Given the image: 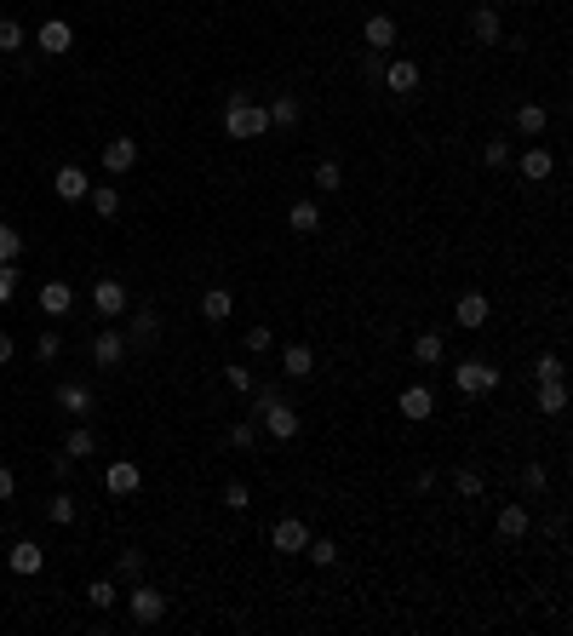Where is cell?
Listing matches in <instances>:
<instances>
[{
  "label": "cell",
  "mask_w": 573,
  "mask_h": 636,
  "mask_svg": "<svg viewBox=\"0 0 573 636\" xmlns=\"http://www.w3.org/2000/svg\"><path fill=\"white\" fill-rule=\"evenodd\" d=\"M270 132V109L252 104L247 92H229L224 104V138H264Z\"/></svg>",
  "instance_id": "cell-1"
},
{
  "label": "cell",
  "mask_w": 573,
  "mask_h": 636,
  "mask_svg": "<svg viewBox=\"0 0 573 636\" xmlns=\"http://www.w3.org/2000/svg\"><path fill=\"white\" fill-rule=\"evenodd\" d=\"M453 384L465 390V396H487V390H499V367L482 361V356H470V361L453 367Z\"/></svg>",
  "instance_id": "cell-2"
},
{
  "label": "cell",
  "mask_w": 573,
  "mask_h": 636,
  "mask_svg": "<svg viewBox=\"0 0 573 636\" xmlns=\"http://www.w3.org/2000/svg\"><path fill=\"white\" fill-rule=\"evenodd\" d=\"M127 614H132V625H155V619H166V596L155 591V585H138V579H132Z\"/></svg>",
  "instance_id": "cell-3"
},
{
  "label": "cell",
  "mask_w": 573,
  "mask_h": 636,
  "mask_svg": "<svg viewBox=\"0 0 573 636\" xmlns=\"http://www.w3.org/2000/svg\"><path fill=\"white\" fill-rule=\"evenodd\" d=\"M252 424H264V430H270L275 442H292V436L304 430V419H298V407H292V401H275V407H264Z\"/></svg>",
  "instance_id": "cell-4"
},
{
  "label": "cell",
  "mask_w": 573,
  "mask_h": 636,
  "mask_svg": "<svg viewBox=\"0 0 573 636\" xmlns=\"http://www.w3.org/2000/svg\"><path fill=\"white\" fill-rule=\"evenodd\" d=\"M304 545H310V528L298 516H282L270 528V550H282V556H304Z\"/></svg>",
  "instance_id": "cell-5"
},
{
  "label": "cell",
  "mask_w": 573,
  "mask_h": 636,
  "mask_svg": "<svg viewBox=\"0 0 573 636\" xmlns=\"http://www.w3.org/2000/svg\"><path fill=\"white\" fill-rule=\"evenodd\" d=\"M35 46H41V52H46V58H64V52H69V46H75V29H69V23H64V18H46V23H41V29H35Z\"/></svg>",
  "instance_id": "cell-6"
},
{
  "label": "cell",
  "mask_w": 573,
  "mask_h": 636,
  "mask_svg": "<svg viewBox=\"0 0 573 636\" xmlns=\"http://www.w3.org/2000/svg\"><path fill=\"white\" fill-rule=\"evenodd\" d=\"M104 487H109V493H115V499H132V493H138V487H143V470H138V464H132V459H115V464H109V470H104Z\"/></svg>",
  "instance_id": "cell-7"
},
{
  "label": "cell",
  "mask_w": 573,
  "mask_h": 636,
  "mask_svg": "<svg viewBox=\"0 0 573 636\" xmlns=\"http://www.w3.org/2000/svg\"><path fill=\"white\" fill-rule=\"evenodd\" d=\"M92 304H97V315H104V322H115V315H127V287H120L115 275H104L92 287Z\"/></svg>",
  "instance_id": "cell-8"
},
{
  "label": "cell",
  "mask_w": 573,
  "mask_h": 636,
  "mask_svg": "<svg viewBox=\"0 0 573 636\" xmlns=\"http://www.w3.org/2000/svg\"><path fill=\"white\" fill-rule=\"evenodd\" d=\"M361 41H368V52H390V46L401 41V29H396V18H384V12H373L368 23H361Z\"/></svg>",
  "instance_id": "cell-9"
},
{
  "label": "cell",
  "mask_w": 573,
  "mask_h": 636,
  "mask_svg": "<svg viewBox=\"0 0 573 636\" xmlns=\"http://www.w3.org/2000/svg\"><path fill=\"white\" fill-rule=\"evenodd\" d=\"M487 315H493V304H487L482 292H465V299L453 304V322L465 327V333H482V327H487Z\"/></svg>",
  "instance_id": "cell-10"
},
{
  "label": "cell",
  "mask_w": 573,
  "mask_h": 636,
  "mask_svg": "<svg viewBox=\"0 0 573 636\" xmlns=\"http://www.w3.org/2000/svg\"><path fill=\"white\" fill-rule=\"evenodd\" d=\"M92 361H97V367H120V361H127V333L104 327V333L92 338Z\"/></svg>",
  "instance_id": "cell-11"
},
{
  "label": "cell",
  "mask_w": 573,
  "mask_h": 636,
  "mask_svg": "<svg viewBox=\"0 0 573 636\" xmlns=\"http://www.w3.org/2000/svg\"><path fill=\"white\" fill-rule=\"evenodd\" d=\"M6 568H12V573H23V579H29V573H41V568H46V550L35 545V539H18V545L6 550Z\"/></svg>",
  "instance_id": "cell-12"
},
{
  "label": "cell",
  "mask_w": 573,
  "mask_h": 636,
  "mask_svg": "<svg viewBox=\"0 0 573 636\" xmlns=\"http://www.w3.org/2000/svg\"><path fill=\"white\" fill-rule=\"evenodd\" d=\"M104 167H109V173H132V167H138V138H109L104 143Z\"/></svg>",
  "instance_id": "cell-13"
},
{
  "label": "cell",
  "mask_w": 573,
  "mask_h": 636,
  "mask_svg": "<svg viewBox=\"0 0 573 636\" xmlns=\"http://www.w3.org/2000/svg\"><path fill=\"white\" fill-rule=\"evenodd\" d=\"M52 190H58V201H87L92 178L81 173V167H58V173H52Z\"/></svg>",
  "instance_id": "cell-14"
},
{
  "label": "cell",
  "mask_w": 573,
  "mask_h": 636,
  "mask_svg": "<svg viewBox=\"0 0 573 636\" xmlns=\"http://www.w3.org/2000/svg\"><path fill=\"white\" fill-rule=\"evenodd\" d=\"M470 35H476V46H499V41H505L499 12H493V6H476V12H470Z\"/></svg>",
  "instance_id": "cell-15"
},
{
  "label": "cell",
  "mask_w": 573,
  "mask_h": 636,
  "mask_svg": "<svg viewBox=\"0 0 573 636\" xmlns=\"http://www.w3.org/2000/svg\"><path fill=\"white\" fill-rule=\"evenodd\" d=\"M41 310L52 315V322H58V315H69V310H75V287H69V281H46V287H41Z\"/></svg>",
  "instance_id": "cell-16"
},
{
  "label": "cell",
  "mask_w": 573,
  "mask_h": 636,
  "mask_svg": "<svg viewBox=\"0 0 573 636\" xmlns=\"http://www.w3.org/2000/svg\"><path fill=\"white\" fill-rule=\"evenodd\" d=\"M379 87H390V92H419V64H407V58H396V64H384V81Z\"/></svg>",
  "instance_id": "cell-17"
},
{
  "label": "cell",
  "mask_w": 573,
  "mask_h": 636,
  "mask_svg": "<svg viewBox=\"0 0 573 636\" xmlns=\"http://www.w3.org/2000/svg\"><path fill=\"white\" fill-rule=\"evenodd\" d=\"M516 167H522V178H528V183H545V178H551V173H556V155H551V150H545V143H533V150H528V155H522V161H516Z\"/></svg>",
  "instance_id": "cell-18"
},
{
  "label": "cell",
  "mask_w": 573,
  "mask_h": 636,
  "mask_svg": "<svg viewBox=\"0 0 573 636\" xmlns=\"http://www.w3.org/2000/svg\"><path fill=\"white\" fill-rule=\"evenodd\" d=\"M493 528H499V539H522V533L533 528V516H528V505H505L493 516Z\"/></svg>",
  "instance_id": "cell-19"
},
{
  "label": "cell",
  "mask_w": 573,
  "mask_h": 636,
  "mask_svg": "<svg viewBox=\"0 0 573 636\" xmlns=\"http://www.w3.org/2000/svg\"><path fill=\"white\" fill-rule=\"evenodd\" d=\"M430 407H436V396H430L424 384H407V390H401V419L419 424V419H430Z\"/></svg>",
  "instance_id": "cell-20"
},
{
  "label": "cell",
  "mask_w": 573,
  "mask_h": 636,
  "mask_svg": "<svg viewBox=\"0 0 573 636\" xmlns=\"http://www.w3.org/2000/svg\"><path fill=\"white\" fill-rule=\"evenodd\" d=\"M287 229L315 236V229H321V206H315V201H292V206H287Z\"/></svg>",
  "instance_id": "cell-21"
},
{
  "label": "cell",
  "mask_w": 573,
  "mask_h": 636,
  "mask_svg": "<svg viewBox=\"0 0 573 636\" xmlns=\"http://www.w3.org/2000/svg\"><path fill=\"white\" fill-rule=\"evenodd\" d=\"M282 373H287V378H310V373H315V350H310V345H287V350H282Z\"/></svg>",
  "instance_id": "cell-22"
},
{
  "label": "cell",
  "mask_w": 573,
  "mask_h": 636,
  "mask_svg": "<svg viewBox=\"0 0 573 636\" xmlns=\"http://www.w3.org/2000/svg\"><path fill=\"white\" fill-rule=\"evenodd\" d=\"M229 310H236L229 287H206L201 292V315H206V322H229Z\"/></svg>",
  "instance_id": "cell-23"
},
{
  "label": "cell",
  "mask_w": 573,
  "mask_h": 636,
  "mask_svg": "<svg viewBox=\"0 0 573 636\" xmlns=\"http://www.w3.org/2000/svg\"><path fill=\"white\" fill-rule=\"evenodd\" d=\"M442 356H447L442 333H419V338H413V361H419V367H442Z\"/></svg>",
  "instance_id": "cell-24"
},
{
  "label": "cell",
  "mask_w": 573,
  "mask_h": 636,
  "mask_svg": "<svg viewBox=\"0 0 573 636\" xmlns=\"http://www.w3.org/2000/svg\"><path fill=\"white\" fill-rule=\"evenodd\" d=\"M46 516H52L58 528H75V516H81V499H75V493H52V505H46Z\"/></svg>",
  "instance_id": "cell-25"
},
{
  "label": "cell",
  "mask_w": 573,
  "mask_h": 636,
  "mask_svg": "<svg viewBox=\"0 0 573 636\" xmlns=\"http://www.w3.org/2000/svg\"><path fill=\"white\" fill-rule=\"evenodd\" d=\"M545 120H551V115H545V104H522L516 109V132H522V138H539Z\"/></svg>",
  "instance_id": "cell-26"
},
{
  "label": "cell",
  "mask_w": 573,
  "mask_h": 636,
  "mask_svg": "<svg viewBox=\"0 0 573 636\" xmlns=\"http://www.w3.org/2000/svg\"><path fill=\"white\" fill-rule=\"evenodd\" d=\"M87 201H92L97 218H115V213H120V190H115V183H97V190H87Z\"/></svg>",
  "instance_id": "cell-27"
},
{
  "label": "cell",
  "mask_w": 573,
  "mask_h": 636,
  "mask_svg": "<svg viewBox=\"0 0 573 636\" xmlns=\"http://www.w3.org/2000/svg\"><path fill=\"white\" fill-rule=\"evenodd\" d=\"M58 407L64 413H92V390L87 384H58Z\"/></svg>",
  "instance_id": "cell-28"
},
{
  "label": "cell",
  "mask_w": 573,
  "mask_h": 636,
  "mask_svg": "<svg viewBox=\"0 0 573 636\" xmlns=\"http://www.w3.org/2000/svg\"><path fill=\"white\" fill-rule=\"evenodd\" d=\"M64 454H69V459H92V454H97V436L87 430V424H75V430H69V442H64Z\"/></svg>",
  "instance_id": "cell-29"
},
{
  "label": "cell",
  "mask_w": 573,
  "mask_h": 636,
  "mask_svg": "<svg viewBox=\"0 0 573 636\" xmlns=\"http://www.w3.org/2000/svg\"><path fill=\"white\" fill-rule=\"evenodd\" d=\"M87 602L97 608V614H109V608H115V602H120V591H115V579H92V585H87Z\"/></svg>",
  "instance_id": "cell-30"
},
{
  "label": "cell",
  "mask_w": 573,
  "mask_h": 636,
  "mask_svg": "<svg viewBox=\"0 0 573 636\" xmlns=\"http://www.w3.org/2000/svg\"><path fill=\"white\" fill-rule=\"evenodd\" d=\"M298 115H304L298 97H275L270 104V127H298Z\"/></svg>",
  "instance_id": "cell-31"
},
{
  "label": "cell",
  "mask_w": 573,
  "mask_h": 636,
  "mask_svg": "<svg viewBox=\"0 0 573 636\" xmlns=\"http://www.w3.org/2000/svg\"><path fill=\"white\" fill-rule=\"evenodd\" d=\"M562 407H568L562 378H545V384H539V413H562Z\"/></svg>",
  "instance_id": "cell-32"
},
{
  "label": "cell",
  "mask_w": 573,
  "mask_h": 636,
  "mask_svg": "<svg viewBox=\"0 0 573 636\" xmlns=\"http://www.w3.org/2000/svg\"><path fill=\"white\" fill-rule=\"evenodd\" d=\"M155 333H161V315H155V310L132 315V338H138V345H155Z\"/></svg>",
  "instance_id": "cell-33"
},
{
  "label": "cell",
  "mask_w": 573,
  "mask_h": 636,
  "mask_svg": "<svg viewBox=\"0 0 573 636\" xmlns=\"http://www.w3.org/2000/svg\"><path fill=\"white\" fill-rule=\"evenodd\" d=\"M482 161H487V167H493V173H499V167H510V161H516V150H510V143H505V138H487V150H482Z\"/></svg>",
  "instance_id": "cell-34"
},
{
  "label": "cell",
  "mask_w": 573,
  "mask_h": 636,
  "mask_svg": "<svg viewBox=\"0 0 573 636\" xmlns=\"http://www.w3.org/2000/svg\"><path fill=\"white\" fill-rule=\"evenodd\" d=\"M304 556H310L315 568H333V562H338V545H333V539H310V545H304Z\"/></svg>",
  "instance_id": "cell-35"
},
{
  "label": "cell",
  "mask_w": 573,
  "mask_h": 636,
  "mask_svg": "<svg viewBox=\"0 0 573 636\" xmlns=\"http://www.w3.org/2000/svg\"><path fill=\"white\" fill-rule=\"evenodd\" d=\"M229 447H241V454H247V447H259V424H252V419L229 424Z\"/></svg>",
  "instance_id": "cell-36"
},
{
  "label": "cell",
  "mask_w": 573,
  "mask_h": 636,
  "mask_svg": "<svg viewBox=\"0 0 573 636\" xmlns=\"http://www.w3.org/2000/svg\"><path fill=\"white\" fill-rule=\"evenodd\" d=\"M0 52H23V23L18 18H0Z\"/></svg>",
  "instance_id": "cell-37"
},
{
  "label": "cell",
  "mask_w": 573,
  "mask_h": 636,
  "mask_svg": "<svg viewBox=\"0 0 573 636\" xmlns=\"http://www.w3.org/2000/svg\"><path fill=\"white\" fill-rule=\"evenodd\" d=\"M18 252H23V236L12 224H0V264H18Z\"/></svg>",
  "instance_id": "cell-38"
},
{
  "label": "cell",
  "mask_w": 573,
  "mask_h": 636,
  "mask_svg": "<svg viewBox=\"0 0 573 636\" xmlns=\"http://www.w3.org/2000/svg\"><path fill=\"white\" fill-rule=\"evenodd\" d=\"M315 190H327V195L345 190V173H338V161H321V167H315Z\"/></svg>",
  "instance_id": "cell-39"
},
{
  "label": "cell",
  "mask_w": 573,
  "mask_h": 636,
  "mask_svg": "<svg viewBox=\"0 0 573 636\" xmlns=\"http://www.w3.org/2000/svg\"><path fill=\"white\" fill-rule=\"evenodd\" d=\"M562 373H568V367H562V356H556V350H545V356L533 361V378H539V384H545V378H562Z\"/></svg>",
  "instance_id": "cell-40"
},
{
  "label": "cell",
  "mask_w": 573,
  "mask_h": 636,
  "mask_svg": "<svg viewBox=\"0 0 573 636\" xmlns=\"http://www.w3.org/2000/svg\"><path fill=\"white\" fill-rule=\"evenodd\" d=\"M270 345H275V327H270V322H264V327H247V350H252V356H264Z\"/></svg>",
  "instance_id": "cell-41"
},
{
  "label": "cell",
  "mask_w": 573,
  "mask_h": 636,
  "mask_svg": "<svg viewBox=\"0 0 573 636\" xmlns=\"http://www.w3.org/2000/svg\"><path fill=\"white\" fill-rule=\"evenodd\" d=\"M247 505H252L247 482H224V510H247Z\"/></svg>",
  "instance_id": "cell-42"
},
{
  "label": "cell",
  "mask_w": 573,
  "mask_h": 636,
  "mask_svg": "<svg viewBox=\"0 0 573 636\" xmlns=\"http://www.w3.org/2000/svg\"><path fill=\"white\" fill-rule=\"evenodd\" d=\"M120 579H143V550H120Z\"/></svg>",
  "instance_id": "cell-43"
},
{
  "label": "cell",
  "mask_w": 573,
  "mask_h": 636,
  "mask_svg": "<svg viewBox=\"0 0 573 636\" xmlns=\"http://www.w3.org/2000/svg\"><path fill=\"white\" fill-rule=\"evenodd\" d=\"M58 350H64V338H58V333H41V338H35V356H41V361H58Z\"/></svg>",
  "instance_id": "cell-44"
},
{
  "label": "cell",
  "mask_w": 573,
  "mask_h": 636,
  "mask_svg": "<svg viewBox=\"0 0 573 636\" xmlns=\"http://www.w3.org/2000/svg\"><path fill=\"white\" fill-rule=\"evenodd\" d=\"M453 487H459L465 499H476V493H482V470H459V476H453Z\"/></svg>",
  "instance_id": "cell-45"
},
{
  "label": "cell",
  "mask_w": 573,
  "mask_h": 636,
  "mask_svg": "<svg viewBox=\"0 0 573 636\" xmlns=\"http://www.w3.org/2000/svg\"><path fill=\"white\" fill-rule=\"evenodd\" d=\"M12 292H18V264H0V304H12Z\"/></svg>",
  "instance_id": "cell-46"
},
{
  "label": "cell",
  "mask_w": 573,
  "mask_h": 636,
  "mask_svg": "<svg viewBox=\"0 0 573 636\" xmlns=\"http://www.w3.org/2000/svg\"><path fill=\"white\" fill-rule=\"evenodd\" d=\"M275 401H287V396H282V384H264V390H259V401H252V419H259L264 407H275Z\"/></svg>",
  "instance_id": "cell-47"
},
{
  "label": "cell",
  "mask_w": 573,
  "mask_h": 636,
  "mask_svg": "<svg viewBox=\"0 0 573 636\" xmlns=\"http://www.w3.org/2000/svg\"><path fill=\"white\" fill-rule=\"evenodd\" d=\"M224 378L229 390H252V367H224Z\"/></svg>",
  "instance_id": "cell-48"
},
{
  "label": "cell",
  "mask_w": 573,
  "mask_h": 636,
  "mask_svg": "<svg viewBox=\"0 0 573 636\" xmlns=\"http://www.w3.org/2000/svg\"><path fill=\"white\" fill-rule=\"evenodd\" d=\"M522 482H528V487H533V493H539V487H545V482H551V470H545V464H528V470H522Z\"/></svg>",
  "instance_id": "cell-49"
},
{
  "label": "cell",
  "mask_w": 573,
  "mask_h": 636,
  "mask_svg": "<svg viewBox=\"0 0 573 636\" xmlns=\"http://www.w3.org/2000/svg\"><path fill=\"white\" fill-rule=\"evenodd\" d=\"M368 81H384V52H368Z\"/></svg>",
  "instance_id": "cell-50"
},
{
  "label": "cell",
  "mask_w": 573,
  "mask_h": 636,
  "mask_svg": "<svg viewBox=\"0 0 573 636\" xmlns=\"http://www.w3.org/2000/svg\"><path fill=\"white\" fill-rule=\"evenodd\" d=\"M12 493H18V476H12L6 464H0V499H12Z\"/></svg>",
  "instance_id": "cell-51"
},
{
  "label": "cell",
  "mask_w": 573,
  "mask_h": 636,
  "mask_svg": "<svg viewBox=\"0 0 573 636\" xmlns=\"http://www.w3.org/2000/svg\"><path fill=\"white\" fill-rule=\"evenodd\" d=\"M12 350H18V345H12V333H0V367L12 361Z\"/></svg>",
  "instance_id": "cell-52"
},
{
  "label": "cell",
  "mask_w": 573,
  "mask_h": 636,
  "mask_svg": "<svg viewBox=\"0 0 573 636\" xmlns=\"http://www.w3.org/2000/svg\"><path fill=\"white\" fill-rule=\"evenodd\" d=\"M282 6H287V0H282Z\"/></svg>",
  "instance_id": "cell-53"
}]
</instances>
